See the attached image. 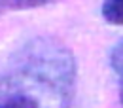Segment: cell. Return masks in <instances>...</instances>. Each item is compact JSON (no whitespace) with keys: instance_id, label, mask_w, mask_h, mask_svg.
Instances as JSON below:
<instances>
[{"instance_id":"6da1fadb","label":"cell","mask_w":123,"mask_h":108,"mask_svg":"<svg viewBox=\"0 0 123 108\" xmlns=\"http://www.w3.org/2000/svg\"><path fill=\"white\" fill-rule=\"evenodd\" d=\"M76 61L53 38H32L0 72V108H72Z\"/></svg>"},{"instance_id":"7a4b0ae2","label":"cell","mask_w":123,"mask_h":108,"mask_svg":"<svg viewBox=\"0 0 123 108\" xmlns=\"http://www.w3.org/2000/svg\"><path fill=\"white\" fill-rule=\"evenodd\" d=\"M100 13L114 27H123V0H104Z\"/></svg>"},{"instance_id":"3957f363","label":"cell","mask_w":123,"mask_h":108,"mask_svg":"<svg viewBox=\"0 0 123 108\" xmlns=\"http://www.w3.org/2000/svg\"><path fill=\"white\" fill-rule=\"evenodd\" d=\"M110 66L114 68V72L123 74V40H119L110 51Z\"/></svg>"},{"instance_id":"277c9868","label":"cell","mask_w":123,"mask_h":108,"mask_svg":"<svg viewBox=\"0 0 123 108\" xmlns=\"http://www.w3.org/2000/svg\"><path fill=\"white\" fill-rule=\"evenodd\" d=\"M57 0H12V6L15 10H34V8H42V6H49Z\"/></svg>"},{"instance_id":"5b68a950","label":"cell","mask_w":123,"mask_h":108,"mask_svg":"<svg viewBox=\"0 0 123 108\" xmlns=\"http://www.w3.org/2000/svg\"><path fill=\"white\" fill-rule=\"evenodd\" d=\"M119 78H121V85H119V101H121V104H123V74H119Z\"/></svg>"},{"instance_id":"8992f818","label":"cell","mask_w":123,"mask_h":108,"mask_svg":"<svg viewBox=\"0 0 123 108\" xmlns=\"http://www.w3.org/2000/svg\"><path fill=\"white\" fill-rule=\"evenodd\" d=\"M4 8H6V0H0V13H2Z\"/></svg>"}]
</instances>
